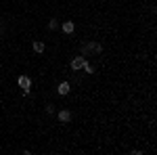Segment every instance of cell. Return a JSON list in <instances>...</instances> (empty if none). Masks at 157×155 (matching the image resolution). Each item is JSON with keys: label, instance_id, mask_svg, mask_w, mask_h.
<instances>
[{"label": "cell", "instance_id": "6da1fadb", "mask_svg": "<svg viewBox=\"0 0 157 155\" xmlns=\"http://www.w3.org/2000/svg\"><path fill=\"white\" fill-rule=\"evenodd\" d=\"M88 52H103V46L92 40V42H88V44H84V46L80 48V55L82 57H88Z\"/></svg>", "mask_w": 157, "mask_h": 155}, {"label": "cell", "instance_id": "7a4b0ae2", "mask_svg": "<svg viewBox=\"0 0 157 155\" xmlns=\"http://www.w3.org/2000/svg\"><path fill=\"white\" fill-rule=\"evenodd\" d=\"M84 63H86V57H82V55H80V57H73L71 59V69L73 72H80V69L84 67Z\"/></svg>", "mask_w": 157, "mask_h": 155}, {"label": "cell", "instance_id": "3957f363", "mask_svg": "<svg viewBox=\"0 0 157 155\" xmlns=\"http://www.w3.org/2000/svg\"><path fill=\"white\" fill-rule=\"evenodd\" d=\"M57 118H59V122H63V124H67V122L71 119V111H69V109H61L59 113H57Z\"/></svg>", "mask_w": 157, "mask_h": 155}, {"label": "cell", "instance_id": "277c9868", "mask_svg": "<svg viewBox=\"0 0 157 155\" xmlns=\"http://www.w3.org/2000/svg\"><path fill=\"white\" fill-rule=\"evenodd\" d=\"M19 86H21V90H29L32 88V80L27 76H19Z\"/></svg>", "mask_w": 157, "mask_h": 155}, {"label": "cell", "instance_id": "5b68a950", "mask_svg": "<svg viewBox=\"0 0 157 155\" xmlns=\"http://www.w3.org/2000/svg\"><path fill=\"white\" fill-rule=\"evenodd\" d=\"M57 92H59L61 96L69 95V82H61V84H59V88H57Z\"/></svg>", "mask_w": 157, "mask_h": 155}, {"label": "cell", "instance_id": "8992f818", "mask_svg": "<svg viewBox=\"0 0 157 155\" xmlns=\"http://www.w3.org/2000/svg\"><path fill=\"white\" fill-rule=\"evenodd\" d=\"M61 27H63V32H65V34H71L73 29H75V25H73L71 21H65V23H61Z\"/></svg>", "mask_w": 157, "mask_h": 155}, {"label": "cell", "instance_id": "52a82bcc", "mask_svg": "<svg viewBox=\"0 0 157 155\" xmlns=\"http://www.w3.org/2000/svg\"><path fill=\"white\" fill-rule=\"evenodd\" d=\"M44 42H42V40H36V42H34V50H36V52H44Z\"/></svg>", "mask_w": 157, "mask_h": 155}, {"label": "cell", "instance_id": "ba28073f", "mask_svg": "<svg viewBox=\"0 0 157 155\" xmlns=\"http://www.w3.org/2000/svg\"><path fill=\"white\" fill-rule=\"evenodd\" d=\"M48 27H50V29H57V27H59V19H55V17H52V19L48 21Z\"/></svg>", "mask_w": 157, "mask_h": 155}, {"label": "cell", "instance_id": "9c48e42d", "mask_svg": "<svg viewBox=\"0 0 157 155\" xmlns=\"http://www.w3.org/2000/svg\"><path fill=\"white\" fill-rule=\"evenodd\" d=\"M84 72H86V73H94V67H92V65H90L88 61L84 63Z\"/></svg>", "mask_w": 157, "mask_h": 155}, {"label": "cell", "instance_id": "30bf717a", "mask_svg": "<svg viewBox=\"0 0 157 155\" xmlns=\"http://www.w3.org/2000/svg\"><path fill=\"white\" fill-rule=\"evenodd\" d=\"M46 113H55V105H46Z\"/></svg>", "mask_w": 157, "mask_h": 155}]
</instances>
